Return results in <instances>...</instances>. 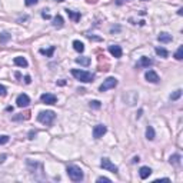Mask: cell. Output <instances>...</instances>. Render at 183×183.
Instances as JSON below:
<instances>
[{
  "instance_id": "16",
  "label": "cell",
  "mask_w": 183,
  "mask_h": 183,
  "mask_svg": "<svg viewBox=\"0 0 183 183\" xmlns=\"http://www.w3.org/2000/svg\"><path fill=\"white\" fill-rule=\"evenodd\" d=\"M73 49H75L76 52H79V53H83L84 45L80 42V40H75V42H73Z\"/></svg>"
},
{
  "instance_id": "24",
  "label": "cell",
  "mask_w": 183,
  "mask_h": 183,
  "mask_svg": "<svg viewBox=\"0 0 183 183\" xmlns=\"http://www.w3.org/2000/svg\"><path fill=\"white\" fill-rule=\"evenodd\" d=\"M175 59H176V60H182V59H183V47H182V46H180L179 49H177V52L175 53Z\"/></svg>"
},
{
  "instance_id": "20",
  "label": "cell",
  "mask_w": 183,
  "mask_h": 183,
  "mask_svg": "<svg viewBox=\"0 0 183 183\" xmlns=\"http://www.w3.org/2000/svg\"><path fill=\"white\" fill-rule=\"evenodd\" d=\"M54 49H56V47H54V46H50V49H40V53L42 54H45V56H47V57H52V56H53V53H54Z\"/></svg>"
},
{
  "instance_id": "19",
  "label": "cell",
  "mask_w": 183,
  "mask_h": 183,
  "mask_svg": "<svg viewBox=\"0 0 183 183\" xmlns=\"http://www.w3.org/2000/svg\"><path fill=\"white\" fill-rule=\"evenodd\" d=\"M52 25L54 26V27H62L63 26V17L62 16H56V17H53V21H52Z\"/></svg>"
},
{
  "instance_id": "8",
  "label": "cell",
  "mask_w": 183,
  "mask_h": 183,
  "mask_svg": "<svg viewBox=\"0 0 183 183\" xmlns=\"http://www.w3.org/2000/svg\"><path fill=\"white\" fill-rule=\"evenodd\" d=\"M40 100H42V103L45 104H54L56 103V96L52 95V93H43L42 96H40Z\"/></svg>"
},
{
  "instance_id": "29",
  "label": "cell",
  "mask_w": 183,
  "mask_h": 183,
  "mask_svg": "<svg viewBox=\"0 0 183 183\" xmlns=\"http://www.w3.org/2000/svg\"><path fill=\"white\" fill-rule=\"evenodd\" d=\"M0 96H6V88L3 84H0Z\"/></svg>"
},
{
  "instance_id": "3",
  "label": "cell",
  "mask_w": 183,
  "mask_h": 183,
  "mask_svg": "<svg viewBox=\"0 0 183 183\" xmlns=\"http://www.w3.org/2000/svg\"><path fill=\"white\" fill-rule=\"evenodd\" d=\"M54 119H56V115H54V112H52V110L40 112L37 115V120L40 122V123H43V125H46V126L52 125V123L54 122Z\"/></svg>"
},
{
  "instance_id": "5",
  "label": "cell",
  "mask_w": 183,
  "mask_h": 183,
  "mask_svg": "<svg viewBox=\"0 0 183 183\" xmlns=\"http://www.w3.org/2000/svg\"><path fill=\"white\" fill-rule=\"evenodd\" d=\"M100 167L102 169H104V170H109V172H112V173H117V166L115 165V163H112V160L107 158H103L102 159V162H100Z\"/></svg>"
},
{
  "instance_id": "32",
  "label": "cell",
  "mask_w": 183,
  "mask_h": 183,
  "mask_svg": "<svg viewBox=\"0 0 183 183\" xmlns=\"http://www.w3.org/2000/svg\"><path fill=\"white\" fill-rule=\"evenodd\" d=\"M42 17H43V19H50V16H49V14H47V13H46V10L42 13Z\"/></svg>"
},
{
  "instance_id": "35",
  "label": "cell",
  "mask_w": 183,
  "mask_h": 183,
  "mask_svg": "<svg viewBox=\"0 0 183 183\" xmlns=\"http://www.w3.org/2000/svg\"><path fill=\"white\" fill-rule=\"evenodd\" d=\"M177 14H180V16H182V14H183V9H179V10H177Z\"/></svg>"
},
{
  "instance_id": "4",
  "label": "cell",
  "mask_w": 183,
  "mask_h": 183,
  "mask_svg": "<svg viewBox=\"0 0 183 183\" xmlns=\"http://www.w3.org/2000/svg\"><path fill=\"white\" fill-rule=\"evenodd\" d=\"M116 86H117V79H116V77H107L103 83L100 84L99 90L103 93V91H107V90H110V89L116 88Z\"/></svg>"
},
{
  "instance_id": "11",
  "label": "cell",
  "mask_w": 183,
  "mask_h": 183,
  "mask_svg": "<svg viewBox=\"0 0 183 183\" xmlns=\"http://www.w3.org/2000/svg\"><path fill=\"white\" fill-rule=\"evenodd\" d=\"M153 64V60L149 57H146V56H143V57H140V60L137 62V67H149Z\"/></svg>"
},
{
  "instance_id": "25",
  "label": "cell",
  "mask_w": 183,
  "mask_h": 183,
  "mask_svg": "<svg viewBox=\"0 0 183 183\" xmlns=\"http://www.w3.org/2000/svg\"><path fill=\"white\" fill-rule=\"evenodd\" d=\"M90 107L91 109H100V107H102V103H100L99 100H91V102H90Z\"/></svg>"
},
{
  "instance_id": "28",
  "label": "cell",
  "mask_w": 183,
  "mask_h": 183,
  "mask_svg": "<svg viewBox=\"0 0 183 183\" xmlns=\"http://www.w3.org/2000/svg\"><path fill=\"white\" fill-rule=\"evenodd\" d=\"M29 115H30V113H26V116H25L26 119H29V117H30ZM20 119H23V116H14V117H13V120H20Z\"/></svg>"
},
{
  "instance_id": "23",
  "label": "cell",
  "mask_w": 183,
  "mask_h": 183,
  "mask_svg": "<svg viewBox=\"0 0 183 183\" xmlns=\"http://www.w3.org/2000/svg\"><path fill=\"white\" fill-rule=\"evenodd\" d=\"M154 52L159 54V56H162V57H167L169 56V53H167V50L166 49H163V47H156L154 49Z\"/></svg>"
},
{
  "instance_id": "12",
  "label": "cell",
  "mask_w": 183,
  "mask_h": 183,
  "mask_svg": "<svg viewBox=\"0 0 183 183\" xmlns=\"http://www.w3.org/2000/svg\"><path fill=\"white\" fill-rule=\"evenodd\" d=\"M139 175H140L142 179H147L150 175H152V169L149 166H143L140 167V170H139Z\"/></svg>"
},
{
  "instance_id": "37",
  "label": "cell",
  "mask_w": 183,
  "mask_h": 183,
  "mask_svg": "<svg viewBox=\"0 0 183 183\" xmlns=\"http://www.w3.org/2000/svg\"><path fill=\"white\" fill-rule=\"evenodd\" d=\"M54 2H59V3H60V2H64V0H54Z\"/></svg>"
},
{
  "instance_id": "13",
  "label": "cell",
  "mask_w": 183,
  "mask_h": 183,
  "mask_svg": "<svg viewBox=\"0 0 183 183\" xmlns=\"http://www.w3.org/2000/svg\"><path fill=\"white\" fill-rule=\"evenodd\" d=\"M13 63L16 64V66L19 67H27V60H26L25 57H21V56H17V57H14V60H13Z\"/></svg>"
},
{
  "instance_id": "31",
  "label": "cell",
  "mask_w": 183,
  "mask_h": 183,
  "mask_svg": "<svg viewBox=\"0 0 183 183\" xmlns=\"http://www.w3.org/2000/svg\"><path fill=\"white\" fill-rule=\"evenodd\" d=\"M97 182H110V179H109V177H103V176H102V177H97Z\"/></svg>"
},
{
  "instance_id": "17",
  "label": "cell",
  "mask_w": 183,
  "mask_h": 183,
  "mask_svg": "<svg viewBox=\"0 0 183 183\" xmlns=\"http://www.w3.org/2000/svg\"><path fill=\"white\" fill-rule=\"evenodd\" d=\"M67 12V14H69V17H70L73 21H77V20H80V13H77V12H73V10H69L67 9L66 10Z\"/></svg>"
},
{
  "instance_id": "27",
  "label": "cell",
  "mask_w": 183,
  "mask_h": 183,
  "mask_svg": "<svg viewBox=\"0 0 183 183\" xmlns=\"http://www.w3.org/2000/svg\"><path fill=\"white\" fill-rule=\"evenodd\" d=\"M9 140H10V137L6 136V134H2V136H0V145H6Z\"/></svg>"
},
{
  "instance_id": "15",
  "label": "cell",
  "mask_w": 183,
  "mask_h": 183,
  "mask_svg": "<svg viewBox=\"0 0 183 183\" xmlns=\"http://www.w3.org/2000/svg\"><path fill=\"white\" fill-rule=\"evenodd\" d=\"M10 39H12V34L9 32H2L0 33V45H6Z\"/></svg>"
},
{
  "instance_id": "30",
  "label": "cell",
  "mask_w": 183,
  "mask_h": 183,
  "mask_svg": "<svg viewBox=\"0 0 183 183\" xmlns=\"http://www.w3.org/2000/svg\"><path fill=\"white\" fill-rule=\"evenodd\" d=\"M37 2H39V0H26L25 3L27 4V6H32V4H36Z\"/></svg>"
},
{
  "instance_id": "34",
  "label": "cell",
  "mask_w": 183,
  "mask_h": 183,
  "mask_svg": "<svg viewBox=\"0 0 183 183\" xmlns=\"http://www.w3.org/2000/svg\"><path fill=\"white\" fill-rule=\"evenodd\" d=\"M29 139H33V136H36V132H30V133H29Z\"/></svg>"
},
{
  "instance_id": "22",
  "label": "cell",
  "mask_w": 183,
  "mask_h": 183,
  "mask_svg": "<svg viewBox=\"0 0 183 183\" xmlns=\"http://www.w3.org/2000/svg\"><path fill=\"white\" fill-rule=\"evenodd\" d=\"M180 154H172L170 156V159H169V162L172 163V165H176V166H177V165H179L180 163Z\"/></svg>"
},
{
  "instance_id": "9",
  "label": "cell",
  "mask_w": 183,
  "mask_h": 183,
  "mask_svg": "<svg viewBox=\"0 0 183 183\" xmlns=\"http://www.w3.org/2000/svg\"><path fill=\"white\" fill-rule=\"evenodd\" d=\"M145 77H146V80L147 82H150V83H159V76H158V73L154 70H149V72H146V75H145Z\"/></svg>"
},
{
  "instance_id": "7",
  "label": "cell",
  "mask_w": 183,
  "mask_h": 183,
  "mask_svg": "<svg viewBox=\"0 0 183 183\" xmlns=\"http://www.w3.org/2000/svg\"><path fill=\"white\" fill-rule=\"evenodd\" d=\"M106 130H107V127L104 125H96L95 127H93V137H95V139H100V137L106 133Z\"/></svg>"
},
{
  "instance_id": "21",
  "label": "cell",
  "mask_w": 183,
  "mask_h": 183,
  "mask_svg": "<svg viewBox=\"0 0 183 183\" xmlns=\"http://www.w3.org/2000/svg\"><path fill=\"white\" fill-rule=\"evenodd\" d=\"M146 137H147V140H153L154 139V129L152 126H147V129H146Z\"/></svg>"
},
{
  "instance_id": "1",
  "label": "cell",
  "mask_w": 183,
  "mask_h": 183,
  "mask_svg": "<svg viewBox=\"0 0 183 183\" xmlns=\"http://www.w3.org/2000/svg\"><path fill=\"white\" fill-rule=\"evenodd\" d=\"M66 172H67V175H69V177H70L73 182H82V180H83V177H84L83 170H82L79 166H75V165L67 166Z\"/></svg>"
},
{
  "instance_id": "6",
  "label": "cell",
  "mask_w": 183,
  "mask_h": 183,
  "mask_svg": "<svg viewBox=\"0 0 183 183\" xmlns=\"http://www.w3.org/2000/svg\"><path fill=\"white\" fill-rule=\"evenodd\" d=\"M16 103L19 107H27L30 103V99H29V96L25 95V93H21V95L17 96V99H16Z\"/></svg>"
},
{
  "instance_id": "18",
  "label": "cell",
  "mask_w": 183,
  "mask_h": 183,
  "mask_svg": "<svg viewBox=\"0 0 183 183\" xmlns=\"http://www.w3.org/2000/svg\"><path fill=\"white\" fill-rule=\"evenodd\" d=\"M76 63H79V64H82V66H89V64H90V57H86V56H83V57H77L76 59Z\"/></svg>"
},
{
  "instance_id": "33",
  "label": "cell",
  "mask_w": 183,
  "mask_h": 183,
  "mask_svg": "<svg viewBox=\"0 0 183 183\" xmlns=\"http://www.w3.org/2000/svg\"><path fill=\"white\" fill-rule=\"evenodd\" d=\"M25 82H26L27 84H29L30 82H32V80H30V76H26V77H25Z\"/></svg>"
},
{
  "instance_id": "2",
  "label": "cell",
  "mask_w": 183,
  "mask_h": 183,
  "mask_svg": "<svg viewBox=\"0 0 183 183\" xmlns=\"http://www.w3.org/2000/svg\"><path fill=\"white\" fill-rule=\"evenodd\" d=\"M72 75L75 76L77 80L83 82V83H90V82H93V79H95V76L91 75V73L84 72V70H79V69H73V70H72Z\"/></svg>"
},
{
  "instance_id": "14",
  "label": "cell",
  "mask_w": 183,
  "mask_h": 183,
  "mask_svg": "<svg viewBox=\"0 0 183 183\" xmlns=\"http://www.w3.org/2000/svg\"><path fill=\"white\" fill-rule=\"evenodd\" d=\"M172 34H169V33H165V32H163V33H160L158 36V40L160 43H169V42H172Z\"/></svg>"
},
{
  "instance_id": "10",
  "label": "cell",
  "mask_w": 183,
  "mask_h": 183,
  "mask_svg": "<svg viewBox=\"0 0 183 183\" xmlns=\"http://www.w3.org/2000/svg\"><path fill=\"white\" fill-rule=\"evenodd\" d=\"M109 52H110V54H112L113 57H116V59L122 57V53H123V52H122V47L117 45L109 46Z\"/></svg>"
},
{
  "instance_id": "36",
  "label": "cell",
  "mask_w": 183,
  "mask_h": 183,
  "mask_svg": "<svg viewBox=\"0 0 183 183\" xmlns=\"http://www.w3.org/2000/svg\"><path fill=\"white\" fill-rule=\"evenodd\" d=\"M97 0H88V3H96Z\"/></svg>"
},
{
  "instance_id": "26",
  "label": "cell",
  "mask_w": 183,
  "mask_h": 183,
  "mask_svg": "<svg viewBox=\"0 0 183 183\" xmlns=\"http://www.w3.org/2000/svg\"><path fill=\"white\" fill-rule=\"evenodd\" d=\"M180 96H182V90H180V89H177V90H176L175 93L170 96V99H172V100H177Z\"/></svg>"
}]
</instances>
